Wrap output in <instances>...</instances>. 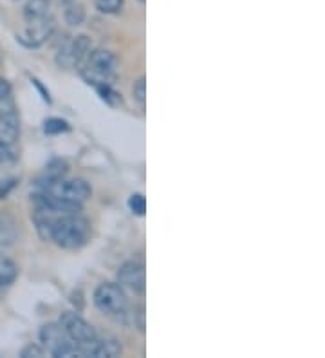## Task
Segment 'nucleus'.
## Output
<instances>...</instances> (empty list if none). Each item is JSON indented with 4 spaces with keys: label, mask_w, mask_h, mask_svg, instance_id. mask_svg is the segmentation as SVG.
<instances>
[{
    "label": "nucleus",
    "mask_w": 325,
    "mask_h": 358,
    "mask_svg": "<svg viewBox=\"0 0 325 358\" xmlns=\"http://www.w3.org/2000/svg\"><path fill=\"white\" fill-rule=\"evenodd\" d=\"M58 324H60L65 335L69 336L74 344H87V342L94 341L96 336H98V331L94 329V326L87 322L78 313H73V311L62 313Z\"/></svg>",
    "instance_id": "8"
},
{
    "label": "nucleus",
    "mask_w": 325,
    "mask_h": 358,
    "mask_svg": "<svg viewBox=\"0 0 325 358\" xmlns=\"http://www.w3.org/2000/svg\"><path fill=\"white\" fill-rule=\"evenodd\" d=\"M31 83H33V85H35L36 89H38L40 94H42V98H43V101H48V103H51V96H49V91H45V89L42 87V83H40L36 78H31Z\"/></svg>",
    "instance_id": "23"
},
{
    "label": "nucleus",
    "mask_w": 325,
    "mask_h": 358,
    "mask_svg": "<svg viewBox=\"0 0 325 358\" xmlns=\"http://www.w3.org/2000/svg\"><path fill=\"white\" fill-rule=\"evenodd\" d=\"M117 284L123 289H129L134 295H143L147 288V271L145 264L139 261L123 262L117 270Z\"/></svg>",
    "instance_id": "9"
},
{
    "label": "nucleus",
    "mask_w": 325,
    "mask_h": 358,
    "mask_svg": "<svg viewBox=\"0 0 325 358\" xmlns=\"http://www.w3.org/2000/svg\"><path fill=\"white\" fill-rule=\"evenodd\" d=\"M145 319H147V313H145L143 304H134V306H130L127 324L134 326L138 331L145 333Z\"/></svg>",
    "instance_id": "15"
},
{
    "label": "nucleus",
    "mask_w": 325,
    "mask_h": 358,
    "mask_svg": "<svg viewBox=\"0 0 325 358\" xmlns=\"http://www.w3.org/2000/svg\"><path fill=\"white\" fill-rule=\"evenodd\" d=\"M132 96L138 101L141 110H145V107H147V78L145 76L136 80L134 87H132Z\"/></svg>",
    "instance_id": "17"
},
{
    "label": "nucleus",
    "mask_w": 325,
    "mask_h": 358,
    "mask_svg": "<svg viewBox=\"0 0 325 358\" xmlns=\"http://www.w3.org/2000/svg\"><path fill=\"white\" fill-rule=\"evenodd\" d=\"M38 192L48 194V196L58 197V199H64V201L71 203H83L87 199H91L92 188L91 185L87 183L85 179H58L55 183L48 185V187L36 188Z\"/></svg>",
    "instance_id": "6"
},
{
    "label": "nucleus",
    "mask_w": 325,
    "mask_h": 358,
    "mask_svg": "<svg viewBox=\"0 0 325 358\" xmlns=\"http://www.w3.org/2000/svg\"><path fill=\"white\" fill-rule=\"evenodd\" d=\"M20 138V122L15 113H0V159L11 154Z\"/></svg>",
    "instance_id": "10"
},
{
    "label": "nucleus",
    "mask_w": 325,
    "mask_h": 358,
    "mask_svg": "<svg viewBox=\"0 0 325 358\" xmlns=\"http://www.w3.org/2000/svg\"><path fill=\"white\" fill-rule=\"evenodd\" d=\"M33 219H35L40 237L55 243L58 248L76 252L91 241V223L82 214L48 215L35 212Z\"/></svg>",
    "instance_id": "1"
},
{
    "label": "nucleus",
    "mask_w": 325,
    "mask_h": 358,
    "mask_svg": "<svg viewBox=\"0 0 325 358\" xmlns=\"http://www.w3.org/2000/svg\"><path fill=\"white\" fill-rule=\"evenodd\" d=\"M94 89H96V92L100 94L101 100H103L107 105H110V107H117V105H122V96H120V94L114 91L110 83H100V85H94Z\"/></svg>",
    "instance_id": "14"
},
{
    "label": "nucleus",
    "mask_w": 325,
    "mask_h": 358,
    "mask_svg": "<svg viewBox=\"0 0 325 358\" xmlns=\"http://www.w3.org/2000/svg\"><path fill=\"white\" fill-rule=\"evenodd\" d=\"M69 131H71V125L62 118H48L45 122H43V132L49 136L64 134V132H69Z\"/></svg>",
    "instance_id": "16"
},
{
    "label": "nucleus",
    "mask_w": 325,
    "mask_h": 358,
    "mask_svg": "<svg viewBox=\"0 0 325 358\" xmlns=\"http://www.w3.org/2000/svg\"><path fill=\"white\" fill-rule=\"evenodd\" d=\"M129 208L132 214L136 215H145V212H147V199H145L143 194H132V196L129 197Z\"/></svg>",
    "instance_id": "19"
},
{
    "label": "nucleus",
    "mask_w": 325,
    "mask_h": 358,
    "mask_svg": "<svg viewBox=\"0 0 325 358\" xmlns=\"http://www.w3.org/2000/svg\"><path fill=\"white\" fill-rule=\"evenodd\" d=\"M60 8L64 9V20L69 26H80L85 20V6L80 0H60Z\"/></svg>",
    "instance_id": "12"
},
{
    "label": "nucleus",
    "mask_w": 325,
    "mask_h": 358,
    "mask_svg": "<svg viewBox=\"0 0 325 358\" xmlns=\"http://www.w3.org/2000/svg\"><path fill=\"white\" fill-rule=\"evenodd\" d=\"M18 277V266L6 255L0 254V288L11 286Z\"/></svg>",
    "instance_id": "13"
},
{
    "label": "nucleus",
    "mask_w": 325,
    "mask_h": 358,
    "mask_svg": "<svg viewBox=\"0 0 325 358\" xmlns=\"http://www.w3.org/2000/svg\"><path fill=\"white\" fill-rule=\"evenodd\" d=\"M94 306L101 311L103 315L110 317V319L117 320V322L127 324L129 319V299H127L125 289L117 282H103L94 289L92 295Z\"/></svg>",
    "instance_id": "4"
},
{
    "label": "nucleus",
    "mask_w": 325,
    "mask_h": 358,
    "mask_svg": "<svg viewBox=\"0 0 325 358\" xmlns=\"http://www.w3.org/2000/svg\"><path fill=\"white\" fill-rule=\"evenodd\" d=\"M67 172H69V165H67V162H64V159H52V162H49L48 165H45L42 174L36 178L35 187L36 188L48 187V185L55 183V181H58V179H64L65 176H67Z\"/></svg>",
    "instance_id": "11"
},
{
    "label": "nucleus",
    "mask_w": 325,
    "mask_h": 358,
    "mask_svg": "<svg viewBox=\"0 0 325 358\" xmlns=\"http://www.w3.org/2000/svg\"><path fill=\"white\" fill-rule=\"evenodd\" d=\"M96 9L103 15H116L122 11L123 0H94Z\"/></svg>",
    "instance_id": "18"
},
{
    "label": "nucleus",
    "mask_w": 325,
    "mask_h": 358,
    "mask_svg": "<svg viewBox=\"0 0 325 358\" xmlns=\"http://www.w3.org/2000/svg\"><path fill=\"white\" fill-rule=\"evenodd\" d=\"M17 178H2L0 179V199H4L15 187H17Z\"/></svg>",
    "instance_id": "21"
},
{
    "label": "nucleus",
    "mask_w": 325,
    "mask_h": 358,
    "mask_svg": "<svg viewBox=\"0 0 325 358\" xmlns=\"http://www.w3.org/2000/svg\"><path fill=\"white\" fill-rule=\"evenodd\" d=\"M40 342L43 350L55 358L80 357L78 345L65 335L60 324H43L40 328Z\"/></svg>",
    "instance_id": "5"
},
{
    "label": "nucleus",
    "mask_w": 325,
    "mask_h": 358,
    "mask_svg": "<svg viewBox=\"0 0 325 358\" xmlns=\"http://www.w3.org/2000/svg\"><path fill=\"white\" fill-rule=\"evenodd\" d=\"M78 71L82 78L92 87L100 83L113 85V80L116 78L117 60L108 49H91Z\"/></svg>",
    "instance_id": "3"
},
{
    "label": "nucleus",
    "mask_w": 325,
    "mask_h": 358,
    "mask_svg": "<svg viewBox=\"0 0 325 358\" xmlns=\"http://www.w3.org/2000/svg\"><path fill=\"white\" fill-rule=\"evenodd\" d=\"M139 2H141V4H145V0H139Z\"/></svg>",
    "instance_id": "24"
},
{
    "label": "nucleus",
    "mask_w": 325,
    "mask_h": 358,
    "mask_svg": "<svg viewBox=\"0 0 325 358\" xmlns=\"http://www.w3.org/2000/svg\"><path fill=\"white\" fill-rule=\"evenodd\" d=\"M22 13L26 26L17 35L18 42L27 49H36L45 44L57 29L51 0H27Z\"/></svg>",
    "instance_id": "2"
},
{
    "label": "nucleus",
    "mask_w": 325,
    "mask_h": 358,
    "mask_svg": "<svg viewBox=\"0 0 325 358\" xmlns=\"http://www.w3.org/2000/svg\"><path fill=\"white\" fill-rule=\"evenodd\" d=\"M9 92H11V85L6 78H0V103L9 96Z\"/></svg>",
    "instance_id": "22"
},
{
    "label": "nucleus",
    "mask_w": 325,
    "mask_h": 358,
    "mask_svg": "<svg viewBox=\"0 0 325 358\" xmlns=\"http://www.w3.org/2000/svg\"><path fill=\"white\" fill-rule=\"evenodd\" d=\"M20 357L22 358H42L45 357V350H43L42 345H36V344H29L26 345L24 350L20 351Z\"/></svg>",
    "instance_id": "20"
},
{
    "label": "nucleus",
    "mask_w": 325,
    "mask_h": 358,
    "mask_svg": "<svg viewBox=\"0 0 325 358\" xmlns=\"http://www.w3.org/2000/svg\"><path fill=\"white\" fill-rule=\"evenodd\" d=\"M92 44L87 35L73 36L71 40H65L62 48L57 52V64L64 69H80L87 55L91 52Z\"/></svg>",
    "instance_id": "7"
}]
</instances>
